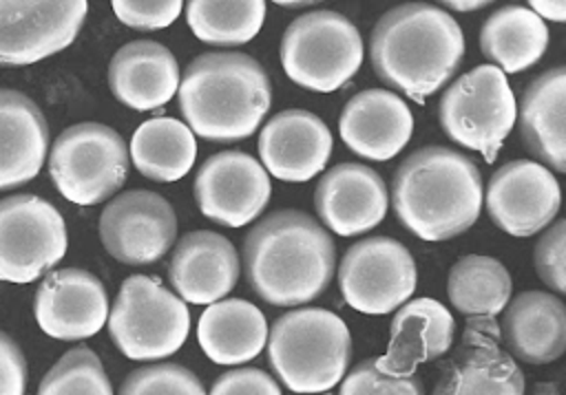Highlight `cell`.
Returning a JSON list of instances; mask_svg holds the SVG:
<instances>
[{
  "mask_svg": "<svg viewBox=\"0 0 566 395\" xmlns=\"http://www.w3.org/2000/svg\"><path fill=\"white\" fill-rule=\"evenodd\" d=\"M314 207L334 234L356 236L374 229L385 218L389 192L376 170L343 161L321 177L314 190Z\"/></svg>",
  "mask_w": 566,
  "mask_h": 395,
  "instance_id": "cell-18",
  "label": "cell"
},
{
  "mask_svg": "<svg viewBox=\"0 0 566 395\" xmlns=\"http://www.w3.org/2000/svg\"><path fill=\"white\" fill-rule=\"evenodd\" d=\"M86 11V0H0V66L60 53L77 38Z\"/></svg>",
  "mask_w": 566,
  "mask_h": 395,
  "instance_id": "cell-12",
  "label": "cell"
},
{
  "mask_svg": "<svg viewBox=\"0 0 566 395\" xmlns=\"http://www.w3.org/2000/svg\"><path fill=\"white\" fill-rule=\"evenodd\" d=\"M66 225L53 203L35 194L0 199V280L33 282L66 254Z\"/></svg>",
  "mask_w": 566,
  "mask_h": 395,
  "instance_id": "cell-10",
  "label": "cell"
},
{
  "mask_svg": "<svg viewBox=\"0 0 566 395\" xmlns=\"http://www.w3.org/2000/svg\"><path fill=\"white\" fill-rule=\"evenodd\" d=\"M192 190L206 218L226 227H241L261 216L272 183L254 157L241 150H223L199 166Z\"/></svg>",
  "mask_w": 566,
  "mask_h": 395,
  "instance_id": "cell-15",
  "label": "cell"
},
{
  "mask_svg": "<svg viewBox=\"0 0 566 395\" xmlns=\"http://www.w3.org/2000/svg\"><path fill=\"white\" fill-rule=\"evenodd\" d=\"M369 55L380 82L422 104L460 68L464 33L444 9L405 2L380 15Z\"/></svg>",
  "mask_w": 566,
  "mask_h": 395,
  "instance_id": "cell-2",
  "label": "cell"
},
{
  "mask_svg": "<svg viewBox=\"0 0 566 395\" xmlns=\"http://www.w3.org/2000/svg\"><path fill=\"white\" fill-rule=\"evenodd\" d=\"M482 201V174L473 159L444 146L418 148L391 179V207L422 241L467 232L478 221Z\"/></svg>",
  "mask_w": 566,
  "mask_h": 395,
  "instance_id": "cell-3",
  "label": "cell"
},
{
  "mask_svg": "<svg viewBox=\"0 0 566 395\" xmlns=\"http://www.w3.org/2000/svg\"><path fill=\"white\" fill-rule=\"evenodd\" d=\"M482 203L502 232L522 238L542 232L557 216L562 190L551 168L515 159L493 172Z\"/></svg>",
  "mask_w": 566,
  "mask_h": 395,
  "instance_id": "cell-16",
  "label": "cell"
},
{
  "mask_svg": "<svg viewBox=\"0 0 566 395\" xmlns=\"http://www.w3.org/2000/svg\"><path fill=\"white\" fill-rule=\"evenodd\" d=\"M210 395H283L279 384L272 375H268L261 369H232L228 373H221Z\"/></svg>",
  "mask_w": 566,
  "mask_h": 395,
  "instance_id": "cell-37",
  "label": "cell"
},
{
  "mask_svg": "<svg viewBox=\"0 0 566 395\" xmlns=\"http://www.w3.org/2000/svg\"><path fill=\"white\" fill-rule=\"evenodd\" d=\"M343 300L360 313H389L416 289V263L396 238L367 236L356 241L338 265Z\"/></svg>",
  "mask_w": 566,
  "mask_h": 395,
  "instance_id": "cell-11",
  "label": "cell"
},
{
  "mask_svg": "<svg viewBox=\"0 0 566 395\" xmlns=\"http://www.w3.org/2000/svg\"><path fill=\"white\" fill-rule=\"evenodd\" d=\"M285 75L316 93H334L363 64V38L343 13L318 9L298 15L281 38Z\"/></svg>",
  "mask_w": 566,
  "mask_h": 395,
  "instance_id": "cell-7",
  "label": "cell"
},
{
  "mask_svg": "<svg viewBox=\"0 0 566 395\" xmlns=\"http://www.w3.org/2000/svg\"><path fill=\"white\" fill-rule=\"evenodd\" d=\"M117 395H206V391L190 369L159 362L128 373Z\"/></svg>",
  "mask_w": 566,
  "mask_h": 395,
  "instance_id": "cell-34",
  "label": "cell"
},
{
  "mask_svg": "<svg viewBox=\"0 0 566 395\" xmlns=\"http://www.w3.org/2000/svg\"><path fill=\"white\" fill-rule=\"evenodd\" d=\"M265 172L287 183L314 179L332 154V132L318 115L303 108L276 113L259 132Z\"/></svg>",
  "mask_w": 566,
  "mask_h": 395,
  "instance_id": "cell-19",
  "label": "cell"
},
{
  "mask_svg": "<svg viewBox=\"0 0 566 395\" xmlns=\"http://www.w3.org/2000/svg\"><path fill=\"white\" fill-rule=\"evenodd\" d=\"M531 11H535L542 20L566 22V0H526Z\"/></svg>",
  "mask_w": 566,
  "mask_h": 395,
  "instance_id": "cell-39",
  "label": "cell"
},
{
  "mask_svg": "<svg viewBox=\"0 0 566 395\" xmlns=\"http://www.w3.org/2000/svg\"><path fill=\"white\" fill-rule=\"evenodd\" d=\"M177 57L155 40H135L115 51L108 64V86L117 102L133 110H155L179 88Z\"/></svg>",
  "mask_w": 566,
  "mask_h": 395,
  "instance_id": "cell-22",
  "label": "cell"
},
{
  "mask_svg": "<svg viewBox=\"0 0 566 395\" xmlns=\"http://www.w3.org/2000/svg\"><path fill=\"white\" fill-rule=\"evenodd\" d=\"M345 146L371 161H389L413 135V115L407 102L385 88H367L347 99L338 119Z\"/></svg>",
  "mask_w": 566,
  "mask_h": 395,
  "instance_id": "cell-20",
  "label": "cell"
},
{
  "mask_svg": "<svg viewBox=\"0 0 566 395\" xmlns=\"http://www.w3.org/2000/svg\"><path fill=\"white\" fill-rule=\"evenodd\" d=\"M566 68L555 66L537 75L522 93L517 119L526 148L555 172H566Z\"/></svg>",
  "mask_w": 566,
  "mask_h": 395,
  "instance_id": "cell-25",
  "label": "cell"
},
{
  "mask_svg": "<svg viewBox=\"0 0 566 395\" xmlns=\"http://www.w3.org/2000/svg\"><path fill=\"white\" fill-rule=\"evenodd\" d=\"M38 327L55 340H86L108 318V296L102 280L80 267L49 271L35 291Z\"/></svg>",
  "mask_w": 566,
  "mask_h": 395,
  "instance_id": "cell-17",
  "label": "cell"
},
{
  "mask_svg": "<svg viewBox=\"0 0 566 395\" xmlns=\"http://www.w3.org/2000/svg\"><path fill=\"white\" fill-rule=\"evenodd\" d=\"M49 126L24 93L0 88V190L31 181L46 157Z\"/></svg>",
  "mask_w": 566,
  "mask_h": 395,
  "instance_id": "cell-24",
  "label": "cell"
},
{
  "mask_svg": "<svg viewBox=\"0 0 566 395\" xmlns=\"http://www.w3.org/2000/svg\"><path fill=\"white\" fill-rule=\"evenodd\" d=\"M49 174L66 201L95 205L124 185L128 148L111 126L82 121L62 130L53 141Z\"/></svg>",
  "mask_w": 566,
  "mask_h": 395,
  "instance_id": "cell-9",
  "label": "cell"
},
{
  "mask_svg": "<svg viewBox=\"0 0 566 395\" xmlns=\"http://www.w3.org/2000/svg\"><path fill=\"white\" fill-rule=\"evenodd\" d=\"M517 119V102L506 75L493 64H480L460 75L438 102L444 135L493 161Z\"/></svg>",
  "mask_w": 566,
  "mask_h": 395,
  "instance_id": "cell-8",
  "label": "cell"
},
{
  "mask_svg": "<svg viewBox=\"0 0 566 395\" xmlns=\"http://www.w3.org/2000/svg\"><path fill=\"white\" fill-rule=\"evenodd\" d=\"M343 377L338 395H424L420 380L389 366L385 355L363 360Z\"/></svg>",
  "mask_w": 566,
  "mask_h": 395,
  "instance_id": "cell-33",
  "label": "cell"
},
{
  "mask_svg": "<svg viewBox=\"0 0 566 395\" xmlns=\"http://www.w3.org/2000/svg\"><path fill=\"white\" fill-rule=\"evenodd\" d=\"M455 335L451 311L433 298L407 300L398 307L385 360L402 373H413L418 364L444 355Z\"/></svg>",
  "mask_w": 566,
  "mask_h": 395,
  "instance_id": "cell-26",
  "label": "cell"
},
{
  "mask_svg": "<svg viewBox=\"0 0 566 395\" xmlns=\"http://www.w3.org/2000/svg\"><path fill=\"white\" fill-rule=\"evenodd\" d=\"M177 99L192 135L228 143L250 137L261 126L272 104V86L252 55L212 51L186 66Z\"/></svg>",
  "mask_w": 566,
  "mask_h": 395,
  "instance_id": "cell-4",
  "label": "cell"
},
{
  "mask_svg": "<svg viewBox=\"0 0 566 395\" xmlns=\"http://www.w3.org/2000/svg\"><path fill=\"white\" fill-rule=\"evenodd\" d=\"M511 291L509 269L484 254L455 260L447 280L449 300L464 316H497L511 300Z\"/></svg>",
  "mask_w": 566,
  "mask_h": 395,
  "instance_id": "cell-30",
  "label": "cell"
},
{
  "mask_svg": "<svg viewBox=\"0 0 566 395\" xmlns=\"http://www.w3.org/2000/svg\"><path fill=\"white\" fill-rule=\"evenodd\" d=\"M239 269V254L223 234L197 229L177 241L168 280L184 302L212 305L230 293Z\"/></svg>",
  "mask_w": 566,
  "mask_h": 395,
  "instance_id": "cell-21",
  "label": "cell"
},
{
  "mask_svg": "<svg viewBox=\"0 0 566 395\" xmlns=\"http://www.w3.org/2000/svg\"><path fill=\"white\" fill-rule=\"evenodd\" d=\"M268 362L274 375L301 395L325 393L347 373L352 335L329 309L301 307L283 313L268 331Z\"/></svg>",
  "mask_w": 566,
  "mask_h": 395,
  "instance_id": "cell-5",
  "label": "cell"
},
{
  "mask_svg": "<svg viewBox=\"0 0 566 395\" xmlns=\"http://www.w3.org/2000/svg\"><path fill=\"white\" fill-rule=\"evenodd\" d=\"M548 38V26L535 11L522 4H506L484 20L480 49L502 73H520L539 62Z\"/></svg>",
  "mask_w": 566,
  "mask_h": 395,
  "instance_id": "cell-28",
  "label": "cell"
},
{
  "mask_svg": "<svg viewBox=\"0 0 566 395\" xmlns=\"http://www.w3.org/2000/svg\"><path fill=\"white\" fill-rule=\"evenodd\" d=\"M177 238L172 205L153 190H128L106 203L99 214V241L124 265L159 260Z\"/></svg>",
  "mask_w": 566,
  "mask_h": 395,
  "instance_id": "cell-13",
  "label": "cell"
},
{
  "mask_svg": "<svg viewBox=\"0 0 566 395\" xmlns=\"http://www.w3.org/2000/svg\"><path fill=\"white\" fill-rule=\"evenodd\" d=\"M436 2H440L449 9H453V11H475V9H482V7H486L495 0H436Z\"/></svg>",
  "mask_w": 566,
  "mask_h": 395,
  "instance_id": "cell-40",
  "label": "cell"
},
{
  "mask_svg": "<svg viewBox=\"0 0 566 395\" xmlns=\"http://www.w3.org/2000/svg\"><path fill=\"white\" fill-rule=\"evenodd\" d=\"M243 267L252 291L268 305H307L334 278V241L314 216L276 210L243 238Z\"/></svg>",
  "mask_w": 566,
  "mask_h": 395,
  "instance_id": "cell-1",
  "label": "cell"
},
{
  "mask_svg": "<svg viewBox=\"0 0 566 395\" xmlns=\"http://www.w3.org/2000/svg\"><path fill=\"white\" fill-rule=\"evenodd\" d=\"M497 340L493 316H471L431 395H524V373Z\"/></svg>",
  "mask_w": 566,
  "mask_h": 395,
  "instance_id": "cell-14",
  "label": "cell"
},
{
  "mask_svg": "<svg viewBox=\"0 0 566 395\" xmlns=\"http://www.w3.org/2000/svg\"><path fill=\"white\" fill-rule=\"evenodd\" d=\"M38 395H113V386L97 353L75 346L46 371Z\"/></svg>",
  "mask_w": 566,
  "mask_h": 395,
  "instance_id": "cell-32",
  "label": "cell"
},
{
  "mask_svg": "<svg viewBox=\"0 0 566 395\" xmlns=\"http://www.w3.org/2000/svg\"><path fill=\"white\" fill-rule=\"evenodd\" d=\"M130 159L144 177L172 183L190 172L197 159V141L184 121L155 117L133 132Z\"/></svg>",
  "mask_w": 566,
  "mask_h": 395,
  "instance_id": "cell-29",
  "label": "cell"
},
{
  "mask_svg": "<svg viewBox=\"0 0 566 395\" xmlns=\"http://www.w3.org/2000/svg\"><path fill=\"white\" fill-rule=\"evenodd\" d=\"M197 338L214 364H243L263 351L268 322L261 309L243 298L217 300L201 313Z\"/></svg>",
  "mask_w": 566,
  "mask_h": 395,
  "instance_id": "cell-27",
  "label": "cell"
},
{
  "mask_svg": "<svg viewBox=\"0 0 566 395\" xmlns=\"http://www.w3.org/2000/svg\"><path fill=\"white\" fill-rule=\"evenodd\" d=\"M27 360L20 346L0 331V395H24Z\"/></svg>",
  "mask_w": 566,
  "mask_h": 395,
  "instance_id": "cell-38",
  "label": "cell"
},
{
  "mask_svg": "<svg viewBox=\"0 0 566 395\" xmlns=\"http://www.w3.org/2000/svg\"><path fill=\"white\" fill-rule=\"evenodd\" d=\"M184 4L195 38L214 46L245 44L265 22V0H186Z\"/></svg>",
  "mask_w": 566,
  "mask_h": 395,
  "instance_id": "cell-31",
  "label": "cell"
},
{
  "mask_svg": "<svg viewBox=\"0 0 566 395\" xmlns=\"http://www.w3.org/2000/svg\"><path fill=\"white\" fill-rule=\"evenodd\" d=\"M111 7L119 22L139 31H157L170 26L181 9L184 0H111Z\"/></svg>",
  "mask_w": 566,
  "mask_h": 395,
  "instance_id": "cell-36",
  "label": "cell"
},
{
  "mask_svg": "<svg viewBox=\"0 0 566 395\" xmlns=\"http://www.w3.org/2000/svg\"><path fill=\"white\" fill-rule=\"evenodd\" d=\"M272 2L281 4V7H303V4H314L321 0H272Z\"/></svg>",
  "mask_w": 566,
  "mask_h": 395,
  "instance_id": "cell-41",
  "label": "cell"
},
{
  "mask_svg": "<svg viewBox=\"0 0 566 395\" xmlns=\"http://www.w3.org/2000/svg\"><path fill=\"white\" fill-rule=\"evenodd\" d=\"M106 322L115 346L137 362L170 357L190 331L186 302L157 278L144 274L122 282Z\"/></svg>",
  "mask_w": 566,
  "mask_h": 395,
  "instance_id": "cell-6",
  "label": "cell"
},
{
  "mask_svg": "<svg viewBox=\"0 0 566 395\" xmlns=\"http://www.w3.org/2000/svg\"><path fill=\"white\" fill-rule=\"evenodd\" d=\"M535 271L555 293L566 291V221L557 218L535 245Z\"/></svg>",
  "mask_w": 566,
  "mask_h": 395,
  "instance_id": "cell-35",
  "label": "cell"
},
{
  "mask_svg": "<svg viewBox=\"0 0 566 395\" xmlns=\"http://www.w3.org/2000/svg\"><path fill=\"white\" fill-rule=\"evenodd\" d=\"M506 351L528 364L555 362L566 349V307L551 291H522L502 309Z\"/></svg>",
  "mask_w": 566,
  "mask_h": 395,
  "instance_id": "cell-23",
  "label": "cell"
}]
</instances>
